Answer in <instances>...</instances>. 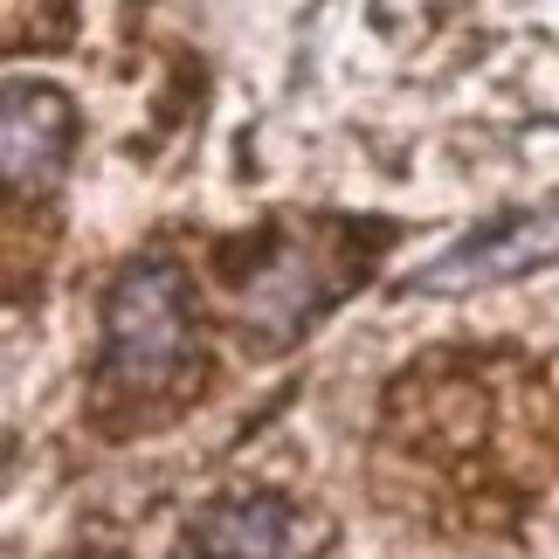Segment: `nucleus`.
Here are the masks:
<instances>
[{"label": "nucleus", "mask_w": 559, "mask_h": 559, "mask_svg": "<svg viewBox=\"0 0 559 559\" xmlns=\"http://www.w3.org/2000/svg\"><path fill=\"white\" fill-rule=\"evenodd\" d=\"M297 519L290 504L276 498H235L214 504L201 525H193V559H290L297 552Z\"/></svg>", "instance_id": "20e7f679"}, {"label": "nucleus", "mask_w": 559, "mask_h": 559, "mask_svg": "<svg viewBox=\"0 0 559 559\" xmlns=\"http://www.w3.org/2000/svg\"><path fill=\"white\" fill-rule=\"evenodd\" d=\"M193 359V318H187V276L166 255H145L118 276L104 311V367L132 394H166Z\"/></svg>", "instance_id": "f257e3e1"}, {"label": "nucleus", "mask_w": 559, "mask_h": 559, "mask_svg": "<svg viewBox=\"0 0 559 559\" xmlns=\"http://www.w3.org/2000/svg\"><path fill=\"white\" fill-rule=\"evenodd\" d=\"M559 255V201L546 207H525V214H504V222H490L477 228L469 242H456L449 255H436L421 276H415V290H484V284H511V276H525V270H539Z\"/></svg>", "instance_id": "f03ea898"}, {"label": "nucleus", "mask_w": 559, "mask_h": 559, "mask_svg": "<svg viewBox=\"0 0 559 559\" xmlns=\"http://www.w3.org/2000/svg\"><path fill=\"white\" fill-rule=\"evenodd\" d=\"M76 111L49 83H0V187L35 193L70 166Z\"/></svg>", "instance_id": "7ed1b4c3"}]
</instances>
